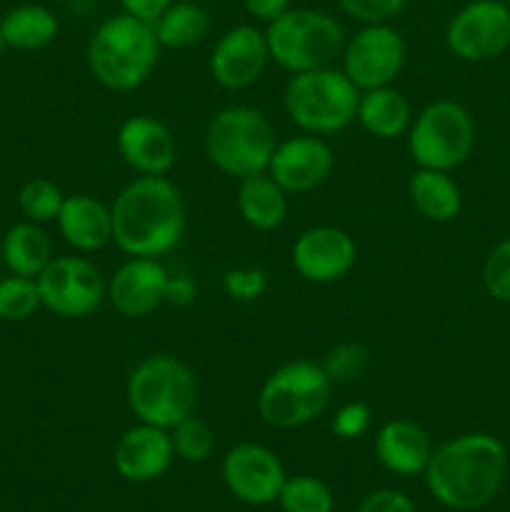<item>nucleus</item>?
Wrapping results in <instances>:
<instances>
[{"label":"nucleus","instance_id":"1","mask_svg":"<svg viewBox=\"0 0 510 512\" xmlns=\"http://www.w3.org/2000/svg\"><path fill=\"white\" fill-rule=\"evenodd\" d=\"M113 243L128 258H163L183 240L185 205L165 175H138L110 205Z\"/></svg>","mask_w":510,"mask_h":512},{"label":"nucleus","instance_id":"2","mask_svg":"<svg viewBox=\"0 0 510 512\" xmlns=\"http://www.w3.org/2000/svg\"><path fill=\"white\" fill-rule=\"evenodd\" d=\"M505 473V445L488 433H465L433 450L425 480L445 508L478 510L500 493Z\"/></svg>","mask_w":510,"mask_h":512},{"label":"nucleus","instance_id":"3","mask_svg":"<svg viewBox=\"0 0 510 512\" xmlns=\"http://www.w3.org/2000/svg\"><path fill=\"white\" fill-rule=\"evenodd\" d=\"M160 43L153 25L118 13L105 18L85 48L90 75L113 93H130L153 75L158 65Z\"/></svg>","mask_w":510,"mask_h":512},{"label":"nucleus","instance_id":"4","mask_svg":"<svg viewBox=\"0 0 510 512\" xmlns=\"http://www.w3.org/2000/svg\"><path fill=\"white\" fill-rule=\"evenodd\" d=\"M125 400L138 423L170 430L195 413L198 380L180 358L155 353L130 370Z\"/></svg>","mask_w":510,"mask_h":512},{"label":"nucleus","instance_id":"5","mask_svg":"<svg viewBox=\"0 0 510 512\" xmlns=\"http://www.w3.org/2000/svg\"><path fill=\"white\" fill-rule=\"evenodd\" d=\"M203 145L220 173L243 180L268 170L278 140L268 115L250 105H228L210 118Z\"/></svg>","mask_w":510,"mask_h":512},{"label":"nucleus","instance_id":"6","mask_svg":"<svg viewBox=\"0 0 510 512\" xmlns=\"http://www.w3.org/2000/svg\"><path fill=\"white\" fill-rule=\"evenodd\" d=\"M360 90L340 68L305 70L290 75L283 90V108L290 123L310 135H333L355 123Z\"/></svg>","mask_w":510,"mask_h":512},{"label":"nucleus","instance_id":"7","mask_svg":"<svg viewBox=\"0 0 510 512\" xmlns=\"http://www.w3.org/2000/svg\"><path fill=\"white\" fill-rule=\"evenodd\" d=\"M270 60L290 75L325 68L343 53L345 30L335 15L315 8H290L265 28Z\"/></svg>","mask_w":510,"mask_h":512},{"label":"nucleus","instance_id":"8","mask_svg":"<svg viewBox=\"0 0 510 512\" xmlns=\"http://www.w3.org/2000/svg\"><path fill=\"white\" fill-rule=\"evenodd\" d=\"M333 380L313 360H293L265 378L258 393V413L270 428H303L328 408Z\"/></svg>","mask_w":510,"mask_h":512},{"label":"nucleus","instance_id":"9","mask_svg":"<svg viewBox=\"0 0 510 512\" xmlns=\"http://www.w3.org/2000/svg\"><path fill=\"white\" fill-rule=\"evenodd\" d=\"M408 153L418 168L455 170L475 148L473 115L458 100H435L425 105L408 128Z\"/></svg>","mask_w":510,"mask_h":512},{"label":"nucleus","instance_id":"10","mask_svg":"<svg viewBox=\"0 0 510 512\" xmlns=\"http://www.w3.org/2000/svg\"><path fill=\"white\" fill-rule=\"evenodd\" d=\"M43 308L63 320L90 318L108 300L103 273L83 255H58L35 278Z\"/></svg>","mask_w":510,"mask_h":512},{"label":"nucleus","instance_id":"11","mask_svg":"<svg viewBox=\"0 0 510 512\" xmlns=\"http://www.w3.org/2000/svg\"><path fill=\"white\" fill-rule=\"evenodd\" d=\"M408 45L403 35L388 23H363L355 35L345 38L343 45V70L350 83L363 90L393 85L405 65Z\"/></svg>","mask_w":510,"mask_h":512},{"label":"nucleus","instance_id":"12","mask_svg":"<svg viewBox=\"0 0 510 512\" xmlns=\"http://www.w3.org/2000/svg\"><path fill=\"white\" fill-rule=\"evenodd\" d=\"M445 45L465 63H485L510 48V5L500 0H470L450 18Z\"/></svg>","mask_w":510,"mask_h":512},{"label":"nucleus","instance_id":"13","mask_svg":"<svg viewBox=\"0 0 510 512\" xmlns=\"http://www.w3.org/2000/svg\"><path fill=\"white\" fill-rule=\"evenodd\" d=\"M358 260V245L353 235L335 225H315L295 238L290 263L295 273L315 285H330L343 280Z\"/></svg>","mask_w":510,"mask_h":512},{"label":"nucleus","instance_id":"14","mask_svg":"<svg viewBox=\"0 0 510 512\" xmlns=\"http://www.w3.org/2000/svg\"><path fill=\"white\" fill-rule=\"evenodd\" d=\"M333 168V148L325 143L323 135L300 133L275 145L265 173L288 195H300L320 188Z\"/></svg>","mask_w":510,"mask_h":512},{"label":"nucleus","instance_id":"15","mask_svg":"<svg viewBox=\"0 0 510 512\" xmlns=\"http://www.w3.org/2000/svg\"><path fill=\"white\" fill-rule=\"evenodd\" d=\"M268 63L270 50L265 30H258L255 25H235L213 45L208 68L220 88L243 90L265 73Z\"/></svg>","mask_w":510,"mask_h":512},{"label":"nucleus","instance_id":"16","mask_svg":"<svg viewBox=\"0 0 510 512\" xmlns=\"http://www.w3.org/2000/svg\"><path fill=\"white\" fill-rule=\"evenodd\" d=\"M223 480L230 493L248 505L275 503L283 490L285 470L273 450L258 443H240L223 460Z\"/></svg>","mask_w":510,"mask_h":512},{"label":"nucleus","instance_id":"17","mask_svg":"<svg viewBox=\"0 0 510 512\" xmlns=\"http://www.w3.org/2000/svg\"><path fill=\"white\" fill-rule=\"evenodd\" d=\"M115 148L138 175H168L178 160L175 135L153 115H130L123 120L115 133Z\"/></svg>","mask_w":510,"mask_h":512},{"label":"nucleus","instance_id":"18","mask_svg":"<svg viewBox=\"0 0 510 512\" xmlns=\"http://www.w3.org/2000/svg\"><path fill=\"white\" fill-rule=\"evenodd\" d=\"M168 278L160 258H128L108 280V303L123 318H148L165 305Z\"/></svg>","mask_w":510,"mask_h":512},{"label":"nucleus","instance_id":"19","mask_svg":"<svg viewBox=\"0 0 510 512\" xmlns=\"http://www.w3.org/2000/svg\"><path fill=\"white\" fill-rule=\"evenodd\" d=\"M175 458L170 430L138 423L120 435L115 445V470L130 483H150L170 468Z\"/></svg>","mask_w":510,"mask_h":512},{"label":"nucleus","instance_id":"20","mask_svg":"<svg viewBox=\"0 0 510 512\" xmlns=\"http://www.w3.org/2000/svg\"><path fill=\"white\" fill-rule=\"evenodd\" d=\"M55 223H58L63 240L75 253H95L113 243L110 205L88 193L65 195V203Z\"/></svg>","mask_w":510,"mask_h":512},{"label":"nucleus","instance_id":"21","mask_svg":"<svg viewBox=\"0 0 510 512\" xmlns=\"http://www.w3.org/2000/svg\"><path fill=\"white\" fill-rule=\"evenodd\" d=\"M433 455V443L423 425L408 418H395L375 433V458L395 475L425 473Z\"/></svg>","mask_w":510,"mask_h":512},{"label":"nucleus","instance_id":"22","mask_svg":"<svg viewBox=\"0 0 510 512\" xmlns=\"http://www.w3.org/2000/svg\"><path fill=\"white\" fill-rule=\"evenodd\" d=\"M355 120L373 138L395 140L408 133L410 123H413V108L398 88L383 85V88L360 93Z\"/></svg>","mask_w":510,"mask_h":512},{"label":"nucleus","instance_id":"23","mask_svg":"<svg viewBox=\"0 0 510 512\" xmlns=\"http://www.w3.org/2000/svg\"><path fill=\"white\" fill-rule=\"evenodd\" d=\"M408 195L413 208L430 223H450L463 208L460 185L448 170L418 168L408 180Z\"/></svg>","mask_w":510,"mask_h":512},{"label":"nucleus","instance_id":"24","mask_svg":"<svg viewBox=\"0 0 510 512\" xmlns=\"http://www.w3.org/2000/svg\"><path fill=\"white\" fill-rule=\"evenodd\" d=\"M238 213L250 228L255 230H278L288 218V193L270 178L268 173L250 175L238 180Z\"/></svg>","mask_w":510,"mask_h":512},{"label":"nucleus","instance_id":"25","mask_svg":"<svg viewBox=\"0 0 510 512\" xmlns=\"http://www.w3.org/2000/svg\"><path fill=\"white\" fill-rule=\"evenodd\" d=\"M5 268L13 275L23 278H38L45 270V265L53 260V245H50L48 233L38 223H18L5 233L3 245Z\"/></svg>","mask_w":510,"mask_h":512},{"label":"nucleus","instance_id":"26","mask_svg":"<svg viewBox=\"0 0 510 512\" xmlns=\"http://www.w3.org/2000/svg\"><path fill=\"white\" fill-rule=\"evenodd\" d=\"M60 23L55 13L45 5H18L8 10L0 20V35L8 48L43 50L58 38Z\"/></svg>","mask_w":510,"mask_h":512},{"label":"nucleus","instance_id":"27","mask_svg":"<svg viewBox=\"0 0 510 512\" xmlns=\"http://www.w3.org/2000/svg\"><path fill=\"white\" fill-rule=\"evenodd\" d=\"M160 48L188 50L203 43L210 30V13L195 0H173L153 23Z\"/></svg>","mask_w":510,"mask_h":512},{"label":"nucleus","instance_id":"28","mask_svg":"<svg viewBox=\"0 0 510 512\" xmlns=\"http://www.w3.org/2000/svg\"><path fill=\"white\" fill-rule=\"evenodd\" d=\"M278 503L285 512H330L333 493L323 480L313 475H295V478H285Z\"/></svg>","mask_w":510,"mask_h":512},{"label":"nucleus","instance_id":"29","mask_svg":"<svg viewBox=\"0 0 510 512\" xmlns=\"http://www.w3.org/2000/svg\"><path fill=\"white\" fill-rule=\"evenodd\" d=\"M65 195L60 185L48 178H33L18 190V208L30 223H50L60 215Z\"/></svg>","mask_w":510,"mask_h":512},{"label":"nucleus","instance_id":"30","mask_svg":"<svg viewBox=\"0 0 510 512\" xmlns=\"http://www.w3.org/2000/svg\"><path fill=\"white\" fill-rule=\"evenodd\" d=\"M40 308H43V300H40L35 278L10 275L0 280V320L20 323V320L33 318Z\"/></svg>","mask_w":510,"mask_h":512},{"label":"nucleus","instance_id":"31","mask_svg":"<svg viewBox=\"0 0 510 512\" xmlns=\"http://www.w3.org/2000/svg\"><path fill=\"white\" fill-rule=\"evenodd\" d=\"M170 440H173L175 455L188 460V463H203L215 450L213 428L205 420L195 418V413L180 420L175 428H170Z\"/></svg>","mask_w":510,"mask_h":512},{"label":"nucleus","instance_id":"32","mask_svg":"<svg viewBox=\"0 0 510 512\" xmlns=\"http://www.w3.org/2000/svg\"><path fill=\"white\" fill-rule=\"evenodd\" d=\"M323 370L328 373V378L335 383H353L368 368V350L363 345L355 343H340L325 358Z\"/></svg>","mask_w":510,"mask_h":512},{"label":"nucleus","instance_id":"33","mask_svg":"<svg viewBox=\"0 0 510 512\" xmlns=\"http://www.w3.org/2000/svg\"><path fill=\"white\" fill-rule=\"evenodd\" d=\"M485 293L500 303H510V238L500 240L483 263Z\"/></svg>","mask_w":510,"mask_h":512},{"label":"nucleus","instance_id":"34","mask_svg":"<svg viewBox=\"0 0 510 512\" xmlns=\"http://www.w3.org/2000/svg\"><path fill=\"white\" fill-rule=\"evenodd\" d=\"M223 290L235 303H255L268 290V275H265L263 268H255V265L233 268L225 273Z\"/></svg>","mask_w":510,"mask_h":512},{"label":"nucleus","instance_id":"35","mask_svg":"<svg viewBox=\"0 0 510 512\" xmlns=\"http://www.w3.org/2000/svg\"><path fill=\"white\" fill-rule=\"evenodd\" d=\"M408 0H338L340 10L358 23H388Z\"/></svg>","mask_w":510,"mask_h":512},{"label":"nucleus","instance_id":"36","mask_svg":"<svg viewBox=\"0 0 510 512\" xmlns=\"http://www.w3.org/2000/svg\"><path fill=\"white\" fill-rule=\"evenodd\" d=\"M370 420H373V413H370L368 405L353 400V403H345L343 408H338V413L333 415V433L340 440H355L368 433Z\"/></svg>","mask_w":510,"mask_h":512},{"label":"nucleus","instance_id":"37","mask_svg":"<svg viewBox=\"0 0 510 512\" xmlns=\"http://www.w3.org/2000/svg\"><path fill=\"white\" fill-rule=\"evenodd\" d=\"M358 512H415V505L398 490H375L360 503Z\"/></svg>","mask_w":510,"mask_h":512},{"label":"nucleus","instance_id":"38","mask_svg":"<svg viewBox=\"0 0 510 512\" xmlns=\"http://www.w3.org/2000/svg\"><path fill=\"white\" fill-rule=\"evenodd\" d=\"M198 298V285L188 275H170L165 285V303L175 308H188Z\"/></svg>","mask_w":510,"mask_h":512},{"label":"nucleus","instance_id":"39","mask_svg":"<svg viewBox=\"0 0 510 512\" xmlns=\"http://www.w3.org/2000/svg\"><path fill=\"white\" fill-rule=\"evenodd\" d=\"M118 3H120V8H123V13H128V15H133V18L145 20V23L153 25L155 20L165 13V8H168L173 0H118Z\"/></svg>","mask_w":510,"mask_h":512},{"label":"nucleus","instance_id":"40","mask_svg":"<svg viewBox=\"0 0 510 512\" xmlns=\"http://www.w3.org/2000/svg\"><path fill=\"white\" fill-rule=\"evenodd\" d=\"M240 3H243L245 13L253 15L260 23H273L275 18L290 10V0H240Z\"/></svg>","mask_w":510,"mask_h":512},{"label":"nucleus","instance_id":"41","mask_svg":"<svg viewBox=\"0 0 510 512\" xmlns=\"http://www.w3.org/2000/svg\"><path fill=\"white\" fill-rule=\"evenodd\" d=\"M3 48H5V43H3V35H0V55H3Z\"/></svg>","mask_w":510,"mask_h":512},{"label":"nucleus","instance_id":"42","mask_svg":"<svg viewBox=\"0 0 510 512\" xmlns=\"http://www.w3.org/2000/svg\"><path fill=\"white\" fill-rule=\"evenodd\" d=\"M500 3H505V5H510V0H500Z\"/></svg>","mask_w":510,"mask_h":512}]
</instances>
